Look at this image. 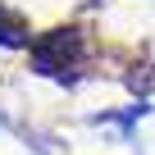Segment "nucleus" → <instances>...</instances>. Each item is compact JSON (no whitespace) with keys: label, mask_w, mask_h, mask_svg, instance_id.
<instances>
[{"label":"nucleus","mask_w":155,"mask_h":155,"mask_svg":"<svg viewBox=\"0 0 155 155\" xmlns=\"http://www.w3.org/2000/svg\"><path fill=\"white\" fill-rule=\"evenodd\" d=\"M73 50H78V28H55V32H46V37L37 41L32 59H37L41 73H55V68H64V64L73 59Z\"/></svg>","instance_id":"obj_1"},{"label":"nucleus","mask_w":155,"mask_h":155,"mask_svg":"<svg viewBox=\"0 0 155 155\" xmlns=\"http://www.w3.org/2000/svg\"><path fill=\"white\" fill-rule=\"evenodd\" d=\"M0 46H28V28L0 5Z\"/></svg>","instance_id":"obj_2"}]
</instances>
